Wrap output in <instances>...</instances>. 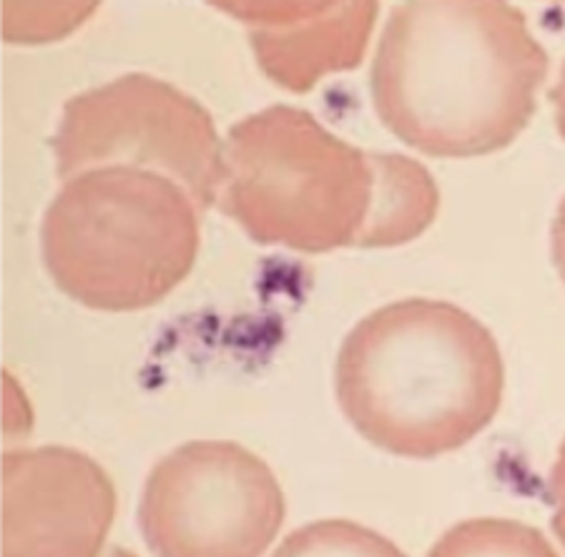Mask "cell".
Returning <instances> with one entry per match:
<instances>
[{
    "label": "cell",
    "mask_w": 565,
    "mask_h": 557,
    "mask_svg": "<svg viewBox=\"0 0 565 557\" xmlns=\"http://www.w3.org/2000/svg\"><path fill=\"white\" fill-rule=\"evenodd\" d=\"M548 51L500 0H415L392 8L372 63L382 126L433 159H476L531 126Z\"/></svg>",
    "instance_id": "obj_1"
},
{
    "label": "cell",
    "mask_w": 565,
    "mask_h": 557,
    "mask_svg": "<svg viewBox=\"0 0 565 557\" xmlns=\"http://www.w3.org/2000/svg\"><path fill=\"white\" fill-rule=\"evenodd\" d=\"M334 392L348 422L377 450L435 460L495 419L505 392L503 352L458 304L399 299L344 336Z\"/></svg>",
    "instance_id": "obj_2"
},
{
    "label": "cell",
    "mask_w": 565,
    "mask_h": 557,
    "mask_svg": "<svg viewBox=\"0 0 565 557\" xmlns=\"http://www.w3.org/2000/svg\"><path fill=\"white\" fill-rule=\"evenodd\" d=\"M41 226L43 267L68 299L96 312H141L194 269L202 212L159 171L86 169L61 181Z\"/></svg>",
    "instance_id": "obj_3"
},
{
    "label": "cell",
    "mask_w": 565,
    "mask_h": 557,
    "mask_svg": "<svg viewBox=\"0 0 565 557\" xmlns=\"http://www.w3.org/2000/svg\"><path fill=\"white\" fill-rule=\"evenodd\" d=\"M377 194V151L337 139L295 106H269L224 139L216 206L254 244L305 254L360 249Z\"/></svg>",
    "instance_id": "obj_4"
},
{
    "label": "cell",
    "mask_w": 565,
    "mask_h": 557,
    "mask_svg": "<svg viewBox=\"0 0 565 557\" xmlns=\"http://www.w3.org/2000/svg\"><path fill=\"white\" fill-rule=\"evenodd\" d=\"M51 149L61 181L98 167L159 171L184 186L202 214L216 206L224 184V141L212 114L149 73H126L68 98Z\"/></svg>",
    "instance_id": "obj_5"
},
{
    "label": "cell",
    "mask_w": 565,
    "mask_h": 557,
    "mask_svg": "<svg viewBox=\"0 0 565 557\" xmlns=\"http://www.w3.org/2000/svg\"><path fill=\"white\" fill-rule=\"evenodd\" d=\"M287 515L269 464L247 447L194 440L153 464L139 529L153 555L257 557L275 543Z\"/></svg>",
    "instance_id": "obj_6"
},
{
    "label": "cell",
    "mask_w": 565,
    "mask_h": 557,
    "mask_svg": "<svg viewBox=\"0 0 565 557\" xmlns=\"http://www.w3.org/2000/svg\"><path fill=\"white\" fill-rule=\"evenodd\" d=\"M114 517V482L88 454L71 447L3 452V555L94 557Z\"/></svg>",
    "instance_id": "obj_7"
},
{
    "label": "cell",
    "mask_w": 565,
    "mask_h": 557,
    "mask_svg": "<svg viewBox=\"0 0 565 557\" xmlns=\"http://www.w3.org/2000/svg\"><path fill=\"white\" fill-rule=\"evenodd\" d=\"M249 25V43L271 84L307 94L330 73L358 68L377 3H216Z\"/></svg>",
    "instance_id": "obj_8"
},
{
    "label": "cell",
    "mask_w": 565,
    "mask_h": 557,
    "mask_svg": "<svg viewBox=\"0 0 565 557\" xmlns=\"http://www.w3.org/2000/svg\"><path fill=\"white\" fill-rule=\"evenodd\" d=\"M440 191L420 161L403 153H377V194L360 249H390L430 229Z\"/></svg>",
    "instance_id": "obj_9"
},
{
    "label": "cell",
    "mask_w": 565,
    "mask_h": 557,
    "mask_svg": "<svg viewBox=\"0 0 565 557\" xmlns=\"http://www.w3.org/2000/svg\"><path fill=\"white\" fill-rule=\"evenodd\" d=\"M430 555H555V550L543 533L513 519H472L445 533Z\"/></svg>",
    "instance_id": "obj_10"
},
{
    "label": "cell",
    "mask_w": 565,
    "mask_h": 557,
    "mask_svg": "<svg viewBox=\"0 0 565 557\" xmlns=\"http://www.w3.org/2000/svg\"><path fill=\"white\" fill-rule=\"evenodd\" d=\"M281 555H399L387 537L344 519H327L297 529L277 550Z\"/></svg>",
    "instance_id": "obj_11"
}]
</instances>
